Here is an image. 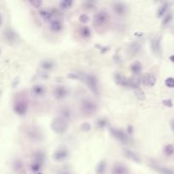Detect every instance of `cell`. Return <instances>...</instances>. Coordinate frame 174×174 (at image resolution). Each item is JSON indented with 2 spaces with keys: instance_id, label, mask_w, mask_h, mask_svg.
<instances>
[{
  "instance_id": "obj_1",
  "label": "cell",
  "mask_w": 174,
  "mask_h": 174,
  "mask_svg": "<svg viewBox=\"0 0 174 174\" xmlns=\"http://www.w3.org/2000/svg\"><path fill=\"white\" fill-rule=\"evenodd\" d=\"M78 80L82 81L94 94L99 95V90L98 86V79L95 76L90 74H79Z\"/></svg>"
},
{
  "instance_id": "obj_2",
  "label": "cell",
  "mask_w": 174,
  "mask_h": 174,
  "mask_svg": "<svg viewBox=\"0 0 174 174\" xmlns=\"http://www.w3.org/2000/svg\"><path fill=\"white\" fill-rule=\"evenodd\" d=\"M51 128L57 134H64L68 129L67 121L60 116L55 117L51 122Z\"/></svg>"
},
{
  "instance_id": "obj_3",
  "label": "cell",
  "mask_w": 174,
  "mask_h": 174,
  "mask_svg": "<svg viewBox=\"0 0 174 174\" xmlns=\"http://www.w3.org/2000/svg\"><path fill=\"white\" fill-rule=\"evenodd\" d=\"M98 110V105L95 101L90 99H85L81 103V110L83 115L91 116L95 114Z\"/></svg>"
},
{
  "instance_id": "obj_4",
  "label": "cell",
  "mask_w": 174,
  "mask_h": 174,
  "mask_svg": "<svg viewBox=\"0 0 174 174\" xmlns=\"http://www.w3.org/2000/svg\"><path fill=\"white\" fill-rule=\"evenodd\" d=\"M14 110L19 116H24L28 111V103L23 99H17L14 104Z\"/></svg>"
},
{
  "instance_id": "obj_5",
  "label": "cell",
  "mask_w": 174,
  "mask_h": 174,
  "mask_svg": "<svg viewBox=\"0 0 174 174\" xmlns=\"http://www.w3.org/2000/svg\"><path fill=\"white\" fill-rule=\"evenodd\" d=\"M110 134L113 136L116 139L122 142V144H128L129 143V141H130L129 136H128V134H126L124 131L118 129V128H115V127H110Z\"/></svg>"
},
{
  "instance_id": "obj_6",
  "label": "cell",
  "mask_w": 174,
  "mask_h": 174,
  "mask_svg": "<svg viewBox=\"0 0 174 174\" xmlns=\"http://www.w3.org/2000/svg\"><path fill=\"white\" fill-rule=\"evenodd\" d=\"M109 20H110L109 14L105 10H102V11H99V13H97L94 18V25L99 27L106 26L109 22Z\"/></svg>"
},
{
  "instance_id": "obj_7",
  "label": "cell",
  "mask_w": 174,
  "mask_h": 174,
  "mask_svg": "<svg viewBox=\"0 0 174 174\" xmlns=\"http://www.w3.org/2000/svg\"><path fill=\"white\" fill-rule=\"evenodd\" d=\"M27 134L33 141H41L43 139V133L38 126H30L27 130Z\"/></svg>"
},
{
  "instance_id": "obj_8",
  "label": "cell",
  "mask_w": 174,
  "mask_h": 174,
  "mask_svg": "<svg viewBox=\"0 0 174 174\" xmlns=\"http://www.w3.org/2000/svg\"><path fill=\"white\" fill-rule=\"evenodd\" d=\"M69 156V150L66 147L60 146L54 152L53 154V158L56 161H65Z\"/></svg>"
},
{
  "instance_id": "obj_9",
  "label": "cell",
  "mask_w": 174,
  "mask_h": 174,
  "mask_svg": "<svg viewBox=\"0 0 174 174\" xmlns=\"http://www.w3.org/2000/svg\"><path fill=\"white\" fill-rule=\"evenodd\" d=\"M112 9H113V11L119 16L125 15L126 14V11H127L126 5L122 2H115L112 4Z\"/></svg>"
},
{
  "instance_id": "obj_10",
  "label": "cell",
  "mask_w": 174,
  "mask_h": 174,
  "mask_svg": "<svg viewBox=\"0 0 174 174\" xmlns=\"http://www.w3.org/2000/svg\"><path fill=\"white\" fill-rule=\"evenodd\" d=\"M68 95V89L65 86H57L54 89V96L58 99H63Z\"/></svg>"
},
{
  "instance_id": "obj_11",
  "label": "cell",
  "mask_w": 174,
  "mask_h": 174,
  "mask_svg": "<svg viewBox=\"0 0 174 174\" xmlns=\"http://www.w3.org/2000/svg\"><path fill=\"white\" fill-rule=\"evenodd\" d=\"M141 82L142 83L147 86V87H153L155 84V82H156V78L155 77L151 74V73H147L143 76V78L141 79Z\"/></svg>"
},
{
  "instance_id": "obj_12",
  "label": "cell",
  "mask_w": 174,
  "mask_h": 174,
  "mask_svg": "<svg viewBox=\"0 0 174 174\" xmlns=\"http://www.w3.org/2000/svg\"><path fill=\"white\" fill-rule=\"evenodd\" d=\"M31 94L34 97H42L45 94V87L41 84H36L31 87Z\"/></svg>"
},
{
  "instance_id": "obj_13",
  "label": "cell",
  "mask_w": 174,
  "mask_h": 174,
  "mask_svg": "<svg viewBox=\"0 0 174 174\" xmlns=\"http://www.w3.org/2000/svg\"><path fill=\"white\" fill-rule=\"evenodd\" d=\"M111 174H128V168L122 163H116L112 168Z\"/></svg>"
},
{
  "instance_id": "obj_14",
  "label": "cell",
  "mask_w": 174,
  "mask_h": 174,
  "mask_svg": "<svg viewBox=\"0 0 174 174\" xmlns=\"http://www.w3.org/2000/svg\"><path fill=\"white\" fill-rule=\"evenodd\" d=\"M63 27V22L60 20H54L50 22V30L54 32H59Z\"/></svg>"
},
{
  "instance_id": "obj_15",
  "label": "cell",
  "mask_w": 174,
  "mask_h": 174,
  "mask_svg": "<svg viewBox=\"0 0 174 174\" xmlns=\"http://www.w3.org/2000/svg\"><path fill=\"white\" fill-rule=\"evenodd\" d=\"M115 80H116L117 84H119L122 87H129L128 79L125 78L122 74H119V73L116 74L115 75Z\"/></svg>"
},
{
  "instance_id": "obj_16",
  "label": "cell",
  "mask_w": 174,
  "mask_h": 174,
  "mask_svg": "<svg viewBox=\"0 0 174 174\" xmlns=\"http://www.w3.org/2000/svg\"><path fill=\"white\" fill-rule=\"evenodd\" d=\"M124 155L126 156V158L130 159L131 161H133L137 163H139L141 162V159L138 155H137L136 153H134L133 151L130 150H124Z\"/></svg>"
},
{
  "instance_id": "obj_17",
  "label": "cell",
  "mask_w": 174,
  "mask_h": 174,
  "mask_svg": "<svg viewBox=\"0 0 174 174\" xmlns=\"http://www.w3.org/2000/svg\"><path fill=\"white\" fill-rule=\"evenodd\" d=\"M128 82H129V87H133V89L140 87V83H141V79L138 76H134L133 78L128 79Z\"/></svg>"
},
{
  "instance_id": "obj_18",
  "label": "cell",
  "mask_w": 174,
  "mask_h": 174,
  "mask_svg": "<svg viewBox=\"0 0 174 174\" xmlns=\"http://www.w3.org/2000/svg\"><path fill=\"white\" fill-rule=\"evenodd\" d=\"M130 69L132 72L134 74V76H138L142 71V65L139 61H135L131 65Z\"/></svg>"
},
{
  "instance_id": "obj_19",
  "label": "cell",
  "mask_w": 174,
  "mask_h": 174,
  "mask_svg": "<svg viewBox=\"0 0 174 174\" xmlns=\"http://www.w3.org/2000/svg\"><path fill=\"white\" fill-rule=\"evenodd\" d=\"M43 165V161L34 160L31 162V172L36 173H40V170L42 169Z\"/></svg>"
},
{
  "instance_id": "obj_20",
  "label": "cell",
  "mask_w": 174,
  "mask_h": 174,
  "mask_svg": "<svg viewBox=\"0 0 174 174\" xmlns=\"http://www.w3.org/2000/svg\"><path fill=\"white\" fill-rule=\"evenodd\" d=\"M40 66L45 71H50L55 67V62L51 59H45L40 63Z\"/></svg>"
},
{
  "instance_id": "obj_21",
  "label": "cell",
  "mask_w": 174,
  "mask_h": 174,
  "mask_svg": "<svg viewBox=\"0 0 174 174\" xmlns=\"http://www.w3.org/2000/svg\"><path fill=\"white\" fill-rule=\"evenodd\" d=\"M40 16L44 20H51L53 18V13L51 11L47 10H42L39 11Z\"/></svg>"
},
{
  "instance_id": "obj_22",
  "label": "cell",
  "mask_w": 174,
  "mask_h": 174,
  "mask_svg": "<svg viewBox=\"0 0 174 174\" xmlns=\"http://www.w3.org/2000/svg\"><path fill=\"white\" fill-rule=\"evenodd\" d=\"M151 48L153 52L155 54H160L161 51V45H160V39L154 38L151 41Z\"/></svg>"
},
{
  "instance_id": "obj_23",
  "label": "cell",
  "mask_w": 174,
  "mask_h": 174,
  "mask_svg": "<svg viewBox=\"0 0 174 174\" xmlns=\"http://www.w3.org/2000/svg\"><path fill=\"white\" fill-rule=\"evenodd\" d=\"M60 117L66 119V121L69 120L71 116V110L70 108L68 107H64V108H61L60 110Z\"/></svg>"
},
{
  "instance_id": "obj_24",
  "label": "cell",
  "mask_w": 174,
  "mask_h": 174,
  "mask_svg": "<svg viewBox=\"0 0 174 174\" xmlns=\"http://www.w3.org/2000/svg\"><path fill=\"white\" fill-rule=\"evenodd\" d=\"M106 171V162L105 161H101L99 162L96 166L97 174H105Z\"/></svg>"
},
{
  "instance_id": "obj_25",
  "label": "cell",
  "mask_w": 174,
  "mask_h": 174,
  "mask_svg": "<svg viewBox=\"0 0 174 174\" xmlns=\"http://www.w3.org/2000/svg\"><path fill=\"white\" fill-rule=\"evenodd\" d=\"M79 34L83 38H88L91 36V30L88 27H82L79 30Z\"/></svg>"
},
{
  "instance_id": "obj_26",
  "label": "cell",
  "mask_w": 174,
  "mask_h": 174,
  "mask_svg": "<svg viewBox=\"0 0 174 174\" xmlns=\"http://www.w3.org/2000/svg\"><path fill=\"white\" fill-rule=\"evenodd\" d=\"M168 9H169V3H165L164 4H162L160 7V9L158 10V17L161 18V17L164 16L166 14Z\"/></svg>"
},
{
  "instance_id": "obj_27",
  "label": "cell",
  "mask_w": 174,
  "mask_h": 174,
  "mask_svg": "<svg viewBox=\"0 0 174 174\" xmlns=\"http://www.w3.org/2000/svg\"><path fill=\"white\" fill-rule=\"evenodd\" d=\"M73 4V1L72 0H64L62 2L59 3V7L61 10H67L71 7V5Z\"/></svg>"
},
{
  "instance_id": "obj_28",
  "label": "cell",
  "mask_w": 174,
  "mask_h": 174,
  "mask_svg": "<svg viewBox=\"0 0 174 174\" xmlns=\"http://www.w3.org/2000/svg\"><path fill=\"white\" fill-rule=\"evenodd\" d=\"M140 47H141V45H140V43H138V42L132 43V44H131V46H130V48H129L130 54H131V55H135L136 53L140 49Z\"/></svg>"
},
{
  "instance_id": "obj_29",
  "label": "cell",
  "mask_w": 174,
  "mask_h": 174,
  "mask_svg": "<svg viewBox=\"0 0 174 174\" xmlns=\"http://www.w3.org/2000/svg\"><path fill=\"white\" fill-rule=\"evenodd\" d=\"M134 93H135V95L137 97V99L138 100H144L145 99V92L140 88V87H138L134 89Z\"/></svg>"
},
{
  "instance_id": "obj_30",
  "label": "cell",
  "mask_w": 174,
  "mask_h": 174,
  "mask_svg": "<svg viewBox=\"0 0 174 174\" xmlns=\"http://www.w3.org/2000/svg\"><path fill=\"white\" fill-rule=\"evenodd\" d=\"M14 168L18 173H21L24 170V164H23V162L21 161H20V160H16L14 162Z\"/></svg>"
},
{
  "instance_id": "obj_31",
  "label": "cell",
  "mask_w": 174,
  "mask_h": 174,
  "mask_svg": "<svg viewBox=\"0 0 174 174\" xmlns=\"http://www.w3.org/2000/svg\"><path fill=\"white\" fill-rule=\"evenodd\" d=\"M164 154L166 156H170L174 153V146L173 145H167L165 146Z\"/></svg>"
},
{
  "instance_id": "obj_32",
  "label": "cell",
  "mask_w": 174,
  "mask_h": 174,
  "mask_svg": "<svg viewBox=\"0 0 174 174\" xmlns=\"http://www.w3.org/2000/svg\"><path fill=\"white\" fill-rule=\"evenodd\" d=\"M34 160H37V161H44V159H45V154L41 151V150H38L37 152L34 153Z\"/></svg>"
},
{
  "instance_id": "obj_33",
  "label": "cell",
  "mask_w": 174,
  "mask_h": 174,
  "mask_svg": "<svg viewBox=\"0 0 174 174\" xmlns=\"http://www.w3.org/2000/svg\"><path fill=\"white\" fill-rule=\"evenodd\" d=\"M97 126L99 128H105L108 126V121L106 118H100L97 121Z\"/></svg>"
},
{
  "instance_id": "obj_34",
  "label": "cell",
  "mask_w": 174,
  "mask_h": 174,
  "mask_svg": "<svg viewBox=\"0 0 174 174\" xmlns=\"http://www.w3.org/2000/svg\"><path fill=\"white\" fill-rule=\"evenodd\" d=\"M156 169V171L160 172L161 174H174V173L173 171L167 169V168H165V167H161V166H155V167Z\"/></svg>"
},
{
  "instance_id": "obj_35",
  "label": "cell",
  "mask_w": 174,
  "mask_h": 174,
  "mask_svg": "<svg viewBox=\"0 0 174 174\" xmlns=\"http://www.w3.org/2000/svg\"><path fill=\"white\" fill-rule=\"evenodd\" d=\"M80 128L82 132H89L92 129V126L88 122H84L81 125Z\"/></svg>"
},
{
  "instance_id": "obj_36",
  "label": "cell",
  "mask_w": 174,
  "mask_h": 174,
  "mask_svg": "<svg viewBox=\"0 0 174 174\" xmlns=\"http://www.w3.org/2000/svg\"><path fill=\"white\" fill-rule=\"evenodd\" d=\"M172 19H173L172 14H171V13H166V15H165L164 20H163V21H162V25H163V26L167 25V24L172 20Z\"/></svg>"
},
{
  "instance_id": "obj_37",
  "label": "cell",
  "mask_w": 174,
  "mask_h": 174,
  "mask_svg": "<svg viewBox=\"0 0 174 174\" xmlns=\"http://www.w3.org/2000/svg\"><path fill=\"white\" fill-rule=\"evenodd\" d=\"M166 86L168 87H174V78H168L166 79L165 81Z\"/></svg>"
},
{
  "instance_id": "obj_38",
  "label": "cell",
  "mask_w": 174,
  "mask_h": 174,
  "mask_svg": "<svg viewBox=\"0 0 174 174\" xmlns=\"http://www.w3.org/2000/svg\"><path fill=\"white\" fill-rule=\"evenodd\" d=\"M79 20H80V22H81V23H82V24H86V23H87V22L89 21V17L87 16V15L82 14V15H80V17H79Z\"/></svg>"
},
{
  "instance_id": "obj_39",
  "label": "cell",
  "mask_w": 174,
  "mask_h": 174,
  "mask_svg": "<svg viewBox=\"0 0 174 174\" xmlns=\"http://www.w3.org/2000/svg\"><path fill=\"white\" fill-rule=\"evenodd\" d=\"M6 37H7V39L9 40V41H15V34L13 32V31H6Z\"/></svg>"
},
{
  "instance_id": "obj_40",
  "label": "cell",
  "mask_w": 174,
  "mask_h": 174,
  "mask_svg": "<svg viewBox=\"0 0 174 174\" xmlns=\"http://www.w3.org/2000/svg\"><path fill=\"white\" fill-rule=\"evenodd\" d=\"M30 4L33 6L34 8H39L42 5V1L41 0H32L30 1Z\"/></svg>"
},
{
  "instance_id": "obj_41",
  "label": "cell",
  "mask_w": 174,
  "mask_h": 174,
  "mask_svg": "<svg viewBox=\"0 0 174 174\" xmlns=\"http://www.w3.org/2000/svg\"><path fill=\"white\" fill-rule=\"evenodd\" d=\"M162 104L164 105L165 106H167V107L173 106V104L172 99H164V100L162 101Z\"/></svg>"
},
{
  "instance_id": "obj_42",
  "label": "cell",
  "mask_w": 174,
  "mask_h": 174,
  "mask_svg": "<svg viewBox=\"0 0 174 174\" xmlns=\"http://www.w3.org/2000/svg\"><path fill=\"white\" fill-rule=\"evenodd\" d=\"M133 126H127V134H132L133 133Z\"/></svg>"
},
{
  "instance_id": "obj_43",
  "label": "cell",
  "mask_w": 174,
  "mask_h": 174,
  "mask_svg": "<svg viewBox=\"0 0 174 174\" xmlns=\"http://www.w3.org/2000/svg\"><path fill=\"white\" fill-rule=\"evenodd\" d=\"M170 60H171L172 62H173L174 63V55H172V56L170 57Z\"/></svg>"
},
{
  "instance_id": "obj_44",
  "label": "cell",
  "mask_w": 174,
  "mask_h": 174,
  "mask_svg": "<svg viewBox=\"0 0 174 174\" xmlns=\"http://www.w3.org/2000/svg\"><path fill=\"white\" fill-rule=\"evenodd\" d=\"M172 127H173V129L174 130V121L172 122Z\"/></svg>"
},
{
  "instance_id": "obj_45",
  "label": "cell",
  "mask_w": 174,
  "mask_h": 174,
  "mask_svg": "<svg viewBox=\"0 0 174 174\" xmlns=\"http://www.w3.org/2000/svg\"><path fill=\"white\" fill-rule=\"evenodd\" d=\"M59 174H70L69 173H60Z\"/></svg>"
},
{
  "instance_id": "obj_46",
  "label": "cell",
  "mask_w": 174,
  "mask_h": 174,
  "mask_svg": "<svg viewBox=\"0 0 174 174\" xmlns=\"http://www.w3.org/2000/svg\"><path fill=\"white\" fill-rule=\"evenodd\" d=\"M1 24H2V19H1V16H0V26H1Z\"/></svg>"
},
{
  "instance_id": "obj_47",
  "label": "cell",
  "mask_w": 174,
  "mask_h": 174,
  "mask_svg": "<svg viewBox=\"0 0 174 174\" xmlns=\"http://www.w3.org/2000/svg\"><path fill=\"white\" fill-rule=\"evenodd\" d=\"M36 174H43L42 173H36Z\"/></svg>"
}]
</instances>
